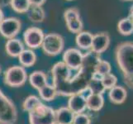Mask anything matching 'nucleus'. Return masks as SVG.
Wrapping results in <instances>:
<instances>
[{
  "label": "nucleus",
  "mask_w": 133,
  "mask_h": 124,
  "mask_svg": "<svg viewBox=\"0 0 133 124\" xmlns=\"http://www.w3.org/2000/svg\"><path fill=\"white\" fill-rule=\"evenodd\" d=\"M99 60V54L91 50L84 55L83 65L75 74L63 61L55 64L51 69V75L53 86L56 89L57 95L70 97L85 88Z\"/></svg>",
  "instance_id": "obj_1"
},
{
  "label": "nucleus",
  "mask_w": 133,
  "mask_h": 124,
  "mask_svg": "<svg viewBox=\"0 0 133 124\" xmlns=\"http://www.w3.org/2000/svg\"><path fill=\"white\" fill-rule=\"evenodd\" d=\"M116 61L124 81L130 87H133V42L126 41L117 45Z\"/></svg>",
  "instance_id": "obj_2"
},
{
  "label": "nucleus",
  "mask_w": 133,
  "mask_h": 124,
  "mask_svg": "<svg viewBox=\"0 0 133 124\" xmlns=\"http://www.w3.org/2000/svg\"><path fill=\"white\" fill-rule=\"evenodd\" d=\"M28 113L30 124H56V110L42 103Z\"/></svg>",
  "instance_id": "obj_3"
},
{
  "label": "nucleus",
  "mask_w": 133,
  "mask_h": 124,
  "mask_svg": "<svg viewBox=\"0 0 133 124\" xmlns=\"http://www.w3.org/2000/svg\"><path fill=\"white\" fill-rule=\"evenodd\" d=\"M17 120V110L12 101L0 89V124H14Z\"/></svg>",
  "instance_id": "obj_4"
},
{
  "label": "nucleus",
  "mask_w": 133,
  "mask_h": 124,
  "mask_svg": "<svg viewBox=\"0 0 133 124\" xmlns=\"http://www.w3.org/2000/svg\"><path fill=\"white\" fill-rule=\"evenodd\" d=\"M65 47V41L61 35L56 33H49L44 36L42 48L45 54L50 56H57Z\"/></svg>",
  "instance_id": "obj_5"
},
{
  "label": "nucleus",
  "mask_w": 133,
  "mask_h": 124,
  "mask_svg": "<svg viewBox=\"0 0 133 124\" xmlns=\"http://www.w3.org/2000/svg\"><path fill=\"white\" fill-rule=\"evenodd\" d=\"M27 79V74L23 66H14L4 73V83L10 87H21L23 85Z\"/></svg>",
  "instance_id": "obj_6"
},
{
  "label": "nucleus",
  "mask_w": 133,
  "mask_h": 124,
  "mask_svg": "<svg viewBox=\"0 0 133 124\" xmlns=\"http://www.w3.org/2000/svg\"><path fill=\"white\" fill-rule=\"evenodd\" d=\"M21 22L16 17L3 18L0 22V33L7 39L14 38L21 31Z\"/></svg>",
  "instance_id": "obj_7"
},
{
  "label": "nucleus",
  "mask_w": 133,
  "mask_h": 124,
  "mask_svg": "<svg viewBox=\"0 0 133 124\" xmlns=\"http://www.w3.org/2000/svg\"><path fill=\"white\" fill-rule=\"evenodd\" d=\"M64 17L66 22V26L69 31L73 33H79L83 29V22H82L79 12L75 8H68L64 13Z\"/></svg>",
  "instance_id": "obj_8"
},
{
  "label": "nucleus",
  "mask_w": 133,
  "mask_h": 124,
  "mask_svg": "<svg viewBox=\"0 0 133 124\" xmlns=\"http://www.w3.org/2000/svg\"><path fill=\"white\" fill-rule=\"evenodd\" d=\"M84 58V55L79 50L70 48L64 52L63 62L71 70H77L83 65Z\"/></svg>",
  "instance_id": "obj_9"
},
{
  "label": "nucleus",
  "mask_w": 133,
  "mask_h": 124,
  "mask_svg": "<svg viewBox=\"0 0 133 124\" xmlns=\"http://www.w3.org/2000/svg\"><path fill=\"white\" fill-rule=\"evenodd\" d=\"M44 32L42 29L38 27H29L23 34L24 42L31 49H36L42 47L44 39Z\"/></svg>",
  "instance_id": "obj_10"
},
{
  "label": "nucleus",
  "mask_w": 133,
  "mask_h": 124,
  "mask_svg": "<svg viewBox=\"0 0 133 124\" xmlns=\"http://www.w3.org/2000/svg\"><path fill=\"white\" fill-rule=\"evenodd\" d=\"M110 44V37L107 32H99L94 35L91 50L97 54H101L106 50Z\"/></svg>",
  "instance_id": "obj_11"
},
{
  "label": "nucleus",
  "mask_w": 133,
  "mask_h": 124,
  "mask_svg": "<svg viewBox=\"0 0 133 124\" xmlns=\"http://www.w3.org/2000/svg\"><path fill=\"white\" fill-rule=\"evenodd\" d=\"M86 98L80 93L73 94L70 97L68 101V108L75 114L84 113L87 108L86 107Z\"/></svg>",
  "instance_id": "obj_12"
},
{
  "label": "nucleus",
  "mask_w": 133,
  "mask_h": 124,
  "mask_svg": "<svg viewBox=\"0 0 133 124\" xmlns=\"http://www.w3.org/2000/svg\"><path fill=\"white\" fill-rule=\"evenodd\" d=\"M127 97V92L122 86L115 85L110 89L108 93V98L113 104H122L126 101Z\"/></svg>",
  "instance_id": "obj_13"
},
{
  "label": "nucleus",
  "mask_w": 133,
  "mask_h": 124,
  "mask_svg": "<svg viewBox=\"0 0 133 124\" xmlns=\"http://www.w3.org/2000/svg\"><path fill=\"white\" fill-rule=\"evenodd\" d=\"M75 115L68 107L59 108L56 110V124H71Z\"/></svg>",
  "instance_id": "obj_14"
},
{
  "label": "nucleus",
  "mask_w": 133,
  "mask_h": 124,
  "mask_svg": "<svg viewBox=\"0 0 133 124\" xmlns=\"http://www.w3.org/2000/svg\"><path fill=\"white\" fill-rule=\"evenodd\" d=\"M5 50L8 56L12 57H18L21 52L24 50V45L19 39H8L5 45Z\"/></svg>",
  "instance_id": "obj_15"
},
{
  "label": "nucleus",
  "mask_w": 133,
  "mask_h": 124,
  "mask_svg": "<svg viewBox=\"0 0 133 124\" xmlns=\"http://www.w3.org/2000/svg\"><path fill=\"white\" fill-rule=\"evenodd\" d=\"M104 105V99L103 94H92L86 99V107L94 112H98Z\"/></svg>",
  "instance_id": "obj_16"
},
{
  "label": "nucleus",
  "mask_w": 133,
  "mask_h": 124,
  "mask_svg": "<svg viewBox=\"0 0 133 124\" xmlns=\"http://www.w3.org/2000/svg\"><path fill=\"white\" fill-rule=\"evenodd\" d=\"M30 84L36 90H39L47 84V77L42 71L36 70L32 72L29 76Z\"/></svg>",
  "instance_id": "obj_17"
},
{
  "label": "nucleus",
  "mask_w": 133,
  "mask_h": 124,
  "mask_svg": "<svg viewBox=\"0 0 133 124\" xmlns=\"http://www.w3.org/2000/svg\"><path fill=\"white\" fill-rule=\"evenodd\" d=\"M93 37L94 35L89 31H80V32L77 33L75 42L79 48L83 50H88L91 48Z\"/></svg>",
  "instance_id": "obj_18"
},
{
  "label": "nucleus",
  "mask_w": 133,
  "mask_h": 124,
  "mask_svg": "<svg viewBox=\"0 0 133 124\" xmlns=\"http://www.w3.org/2000/svg\"><path fill=\"white\" fill-rule=\"evenodd\" d=\"M28 19L32 22L38 23V22H42L44 21L45 14L44 9L42 8V6H35V5H31L29 9L26 12Z\"/></svg>",
  "instance_id": "obj_19"
},
{
  "label": "nucleus",
  "mask_w": 133,
  "mask_h": 124,
  "mask_svg": "<svg viewBox=\"0 0 133 124\" xmlns=\"http://www.w3.org/2000/svg\"><path fill=\"white\" fill-rule=\"evenodd\" d=\"M18 61L22 66L31 67L36 61V56L33 50L30 49L23 50L18 56Z\"/></svg>",
  "instance_id": "obj_20"
},
{
  "label": "nucleus",
  "mask_w": 133,
  "mask_h": 124,
  "mask_svg": "<svg viewBox=\"0 0 133 124\" xmlns=\"http://www.w3.org/2000/svg\"><path fill=\"white\" fill-rule=\"evenodd\" d=\"M38 92L41 99H43L44 101H46V102L53 101L57 96L56 88L53 85H50L48 84L44 85L42 88H41Z\"/></svg>",
  "instance_id": "obj_21"
},
{
  "label": "nucleus",
  "mask_w": 133,
  "mask_h": 124,
  "mask_svg": "<svg viewBox=\"0 0 133 124\" xmlns=\"http://www.w3.org/2000/svg\"><path fill=\"white\" fill-rule=\"evenodd\" d=\"M117 30L123 36H130L133 32V22L130 17H125L118 22Z\"/></svg>",
  "instance_id": "obj_22"
},
{
  "label": "nucleus",
  "mask_w": 133,
  "mask_h": 124,
  "mask_svg": "<svg viewBox=\"0 0 133 124\" xmlns=\"http://www.w3.org/2000/svg\"><path fill=\"white\" fill-rule=\"evenodd\" d=\"M10 5L15 12L25 13L31 7V3L29 0H12Z\"/></svg>",
  "instance_id": "obj_23"
},
{
  "label": "nucleus",
  "mask_w": 133,
  "mask_h": 124,
  "mask_svg": "<svg viewBox=\"0 0 133 124\" xmlns=\"http://www.w3.org/2000/svg\"><path fill=\"white\" fill-rule=\"evenodd\" d=\"M41 103H42V101L38 97L35 95H30L24 100L23 103H22V109L29 113Z\"/></svg>",
  "instance_id": "obj_24"
},
{
  "label": "nucleus",
  "mask_w": 133,
  "mask_h": 124,
  "mask_svg": "<svg viewBox=\"0 0 133 124\" xmlns=\"http://www.w3.org/2000/svg\"><path fill=\"white\" fill-rule=\"evenodd\" d=\"M111 70L112 68L110 63L106 61H103L101 59L96 63V65L94 66V71L100 73V74H102L103 75L111 73Z\"/></svg>",
  "instance_id": "obj_25"
},
{
  "label": "nucleus",
  "mask_w": 133,
  "mask_h": 124,
  "mask_svg": "<svg viewBox=\"0 0 133 124\" xmlns=\"http://www.w3.org/2000/svg\"><path fill=\"white\" fill-rule=\"evenodd\" d=\"M88 86L93 92V94H103L105 92V88L102 83V80H96L91 79L88 84Z\"/></svg>",
  "instance_id": "obj_26"
},
{
  "label": "nucleus",
  "mask_w": 133,
  "mask_h": 124,
  "mask_svg": "<svg viewBox=\"0 0 133 124\" xmlns=\"http://www.w3.org/2000/svg\"><path fill=\"white\" fill-rule=\"evenodd\" d=\"M102 83H103L105 89H111L112 87L117 85V78L114 75L109 73V74H107L103 76V80H102Z\"/></svg>",
  "instance_id": "obj_27"
},
{
  "label": "nucleus",
  "mask_w": 133,
  "mask_h": 124,
  "mask_svg": "<svg viewBox=\"0 0 133 124\" xmlns=\"http://www.w3.org/2000/svg\"><path fill=\"white\" fill-rule=\"evenodd\" d=\"M73 124H91V119L85 113H78L75 115Z\"/></svg>",
  "instance_id": "obj_28"
},
{
  "label": "nucleus",
  "mask_w": 133,
  "mask_h": 124,
  "mask_svg": "<svg viewBox=\"0 0 133 124\" xmlns=\"http://www.w3.org/2000/svg\"><path fill=\"white\" fill-rule=\"evenodd\" d=\"M31 5H35V6H42L45 3V0H29Z\"/></svg>",
  "instance_id": "obj_29"
},
{
  "label": "nucleus",
  "mask_w": 133,
  "mask_h": 124,
  "mask_svg": "<svg viewBox=\"0 0 133 124\" xmlns=\"http://www.w3.org/2000/svg\"><path fill=\"white\" fill-rule=\"evenodd\" d=\"M12 0H0V8L6 7L7 5H10Z\"/></svg>",
  "instance_id": "obj_30"
},
{
  "label": "nucleus",
  "mask_w": 133,
  "mask_h": 124,
  "mask_svg": "<svg viewBox=\"0 0 133 124\" xmlns=\"http://www.w3.org/2000/svg\"><path fill=\"white\" fill-rule=\"evenodd\" d=\"M129 17L131 18V19L132 20V22H133V5L131 6V9H130V14H129Z\"/></svg>",
  "instance_id": "obj_31"
},
{
  "label": "nucleus",
  "mask_w": 133,
  "mask_h": 124,
  "mask_svg": "<svg viewBox=\"0 0 133 124\" xmlns=\"http://www.w3.org/2000/svg\"><path fill=\"white\" fill-rule=\"evenodd\" d=\"M4 18V16H3V12L2 11V9L1 8H0V22H1L3 21V19Z\"/></svg>",
  "instance_id": "obj_32"
},
{
  "label": "nucleus",
  "mask_w": 133,
  "mask_h": 124,
  "mask_svg": "<svg viewBox=\"0 0 133 124\" xmlns=\"http://www.w3.org/2000/svg\"><path fill=\"white\" fill-rule=\"evenodd\" d=\"M1 71H2V69H1V67H0V74H1Z\"/></svg>",
  "instance_id": "obj_33"
},
{
  "label": "nucleus",
  "mask_w": 133,
  "mask_h": 124,
  "mask_svg": "<svg viewBox=\"0 0 133 124\" xmlns=\"http://www.w3.org/2000/svg\"><path fill=\"white\" fill-rule=\"evenodd\" d=\"M126 1H132V0H126Z\"/></svg>",
  "instance_id": "obj_34"
},
{
  "label": "nucleus",
  "mask_w": 133,
  "mask_h": 124,
  "mask_svg": "<svg viewBox=\"0 0 133 124\" xmlns=\"http://www.w3.org/2000/svg\"><path fill=\"white\" fill-rule=\"evenodd\" d=\"M68 1H71V0H68Z\"/></svg>",
  "instance_id": "obj_35"
},
{
  "label": "nucleus",
  "mask_w": 133,
  "mask_h": 124,
  "mask_svg": "<svg viewBox=\"0 0 133 124\" xmlns=\"http://www.w3.org/2000/svg\"><path fill=\"white\" fill-rule=\"evenodd\" d=\"M71 124H73V123H71Z\"/></svg>",
  "instance_id": "obj_36"
}]
</instances>
